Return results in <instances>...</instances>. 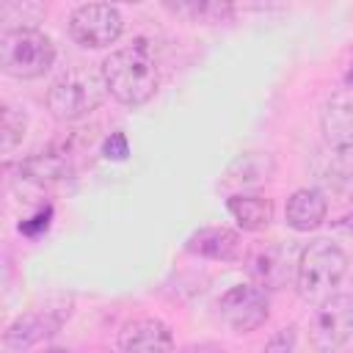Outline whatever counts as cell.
<instances>
[{
  "mask_svg": "<svg viewBox=\"0 0 353 353\" xmlns=\"http://www.w3.org/2000/svg\"><path fill=\"white\" fill-rule=\"evenodd\" d=\"M328 201L317 188H301L287 199L284 207V221L295 232H312L325 221Z\"/></svg>",
  "mask_w": 353,
  "mask_h": 353,
  "instance_id": "7c38bea8",
  "label": "cell"
},
{
  "mask_svg": "<svg viewBox=\"0 0 353 353\" xmlns=\"http://www.w3.org/2000/svg\"><path fill=\"white\" fill-rule=\"evenodd\" d=\"M262 157V152H248V154H243V157H237L234 163H232V171H237L240 168V176L237 179H243V182H254V179H268V174L273 171V163H270V157H265L259 165H254L256 160Z\"/></svg>",
  "mask_w": 353,
  "mask_h": 353,
  "instance_id": "2e32d148",
  "label": "cell"
},
{
  "mask_svg": "<svg viewBox=\"0 0 353 353\" xmlns=\"http://www.w3.org/2000/svg\"><path fill=\"white\" fill-rule=\"evenodd\" d=\"M50 328H55V325H50L47 317H41V314L17 317V320L8 325V331H6V347H11V350H25V347L36 345L41 336H47Z\"/></svg>",
  "mask_w": 353,
  "mask_h": 353,
  "instance_id": "5bb4252c",
  "label": "cell"
},
{
  "mask_svg": "<svg viewBox=\"0 0 353 353\" xmlns=\"http://www.w3.org/2000/svg\"><path fill=\"white\" fill-rule=\"evenodd\" d=\"M179 353H223L218 345H190V347H185V350H179Z\"/></svg>",
  "mask_w": 353,
  "mask_h": 353,
  "instance_id": "ffe728a7",
  "label": "cell"
},
{
  "mask_svg": "<svg viewBox=\"0 0 353 353\" xmlns=\"http://www.w3.org/2000/svg\"><path fill=\"white\" fill-rule=\"evenodd\" d=\"M347 273V254L328 237L312 240L295 265V287L298 295L309 303H323L334 295V287Z\"/></svg>",
  "mask_w": 353,
  "mask_h": 353,
  "instance_id": "7a4b0ae2",
  "label": "cell"
},
{
  "mask_svg": "<svg viewBox=\"0 0 353 353\" xmlns=\"http://www.w3.org/2000/svg\"><path fill=\"white\" fill-rule=\"evenodd\" d=\"M218 312L234 334H248L268 320V295L256 284H234L221 295Z\"/></svg>",
  "mask_w": 353,
  "mask_h": 353,
  "instance_id": "52a82bcc",
  "label": "cell"
},
{
  "mask_svg": "<svg viewBox=\"0 0 353 353\" xmlns=\"http://www.w3.org/2000/svg\"><path fill=\"white\" fill-rule=\"evenodd\" d=\"M320 130L331 152L353 157V94H334L323 105Z\"/></svg>",
  "mask_w": 353,
  "mask_h": 353,
  "instance_id": "ba28073f",
  "label": "cell"
},
{
  "mask_svg": "<svg viewBox=\"0 0 353 353\" xmlns=\"http://www.w3.org/2000/svg\"><path fill=\"white\" fill-rule=\"evenodd\" d=\"M185 248L196 256H207V259H221V262H232L240 259L243 254V243L240 234L226 229V226H204L199 232H193L185 243Z\"/></svg>",
  "mask_w": 353,
  "mask_h": 353,
  "instance_id": "8fae6325",
  "label": "cell"
},
{
  "mask_svg": "<svg viewBox=\"0 0 353 353\" xmlns=\"http://www.w3.org/2000/svg\"><path fill=\"white\" fill-rule=\"evenodd\" d=\"M248 273L262 290H279L290 279V256L279 243L256 245L248 256Z\"/></svg>",
  "mask_w": 353,
  "mask_h": 353,
  "instance_id": "30bf717a",
  "label": "cell"
},
{
  "mask_svg": "<svg viewBox=\"0 0 353 353\" xmlns=\"http://www.w3.org/2000/svg\"><path fill=\"white\" fill-rule=\"evenodd\" d=\"M353 336V295L334 292L323 303H317L312 323H309V339L314 350L334 353Z\"/></svg>",
  "mask_w": 353,
  "mask_h": 353,
  "instance_id": "5b68a950",
  "label": "cell"
},
{
  "mask_svg": "<svg viewBox=\"0 0 353 353\" xmlns=\"http://www.w3.org/2000/svg\"><path fill=\"white\" fill-rule=\"evenodd\" d=\"M105 80L102 72L91 69H69L61 74L47 91V110L58 121H80L94 113L105 99Z\"/></svg>",
  "mask_w": 353,
  "mask_h": 353,
  "instance_id": "3957f363",
  "label": "cell"
},
{
  "mask_svg": "<svg viewBox=\"0 0 353 353\" xmlns=\"http://www.w3.org/2000/svg\"><path fill=\"white\" fill-rule=\"evenodd\" d=\"M102 154H105L108 160H124V157L130 154V146H127V138H124V132H113V135L105 141V146H102Z\"/></svg>",
  "mask_w": 353,
  "mask_h": 353,
  "instance_id": "e0dca14e",
  "label": "cell"
},
{
  "mask_svg": "<svg viewBox=\"0 0 353 353\" xmlns=\"http://www.w3.org/2000/svg\"><path fill=\"white\" fill-rule=\"evenodd\" d=\"M121 353H174L171 328L157 317H135L119 331Z\"/></svg>",
  "mask_w": 353,
  "mask_h": 353,
  "instance_id": "9c48e42d",
  "label": "cell"
},
{
  "mask_svg": "<svg viewBox=\"0 0 353 353\" xmlns=\"http://www.w3.org/2000/svg\"><path fill=\"white\" fill-rule=\"evenodd\" d=\"M345 85H347V91L353 94V61H350V66H347V72H345Z\"/></svg>",
  "mask_w": 353,
  "mask_h": 353,
  "instance_id": "7402d4cb",
  "label": "cell"
},
{
  "mask_svg": "<svg viewBox=\"0 0 353 353\" xmlns=\"http://www.w3.org/2000/svg\"><path fill=\"white\" fill-rule=\"evenodd\" d=\"M102 80L113 99L127 108L146 105L157 91V63L143 41L113 50L102 61Z\"/></svg>",
  "mask_w": 353,
  "mask_h": 353,
  "instance_id": "6da1fadb",
  "label": "cell"
},
{
  "mask_svg": "<svg viewBox=\"0 0 353 353\" xmlns=\"http://www.w3.org/2000/svg\"><path fill=\"white\" fill-rule=\"evenodd\" d=\"M50 215H52V210H50V207L39 210L33 218H28V221H22V223H19V232H25V234H30V237H36L39 232H47V226H50Z\"/></svg>",
  "mask_w": 353,
  "mask_h": 353,
  "instance_id": "ac0fdd59",
  "label": "cell"
},
{
  "mask_svg": "<svg viewBox=\"0 0 353 353\" xmlns=\"http://www.w3.org/2000/svg\"><path fill=\"white\" fill-rule=\"evenodd\" d=\"M55 61V44L39 28L6 30L0 39V66L17 80L41 77Z\"/></svg>",
  "mask_w": 353,
  "mask_h": 353,
  "instance_id": "277c9868",
  "label": "cell"
},
{
  "mask_svg": "<svg viewBox=\"0 0 353 353\" xmlns=\"http://www.w3.org/2000/svg\"><path fill=\"white\" fill-rule=\"evenodd\" d=\"M124 30L121 14L116 6L108 3H85L77 6L69 17V33L80 47H110Z\"/></svg>",
  "mask_w": 353,
  "mask_h": 353,
  "instance_id": "8992f818",
  "label": "cell"
},
{
  "mask_svg": "<svg viewBox=\"0 0 353 353\" xmlns=\"http://www.w3.org/2000/svg\"><path fill=\"white\" fill-rule=\"evenodd\" d=\"M336 226H339L342 232H347V234H353V212H350V215H345V218H342V221H339Z\"/></svg>",
  "mask_w": 353,
  "mask_h": 353,
  "instance_id": "44dd1931",
  "label": "cell"
},
{
  "mask_svg": "<svg viewBox=\"0 0 353 353\" xmlns=\"http://www.w3.org/2000/svg\"><path fill=\"white\" fill-rule=\"evenodd\" d=\"M25 127H28V116L11 105L3 108V132H0V141H3V152L8 154L25 135Z\"/></svg>",
  "mask_w": 353,
  "mask_h": 353,
  "instance_id": "9a60e30c",
  "label": "cell"
},
{
  "mask_svg": "<svg viewBox=\"0 0 353 353\" xmlns=\"http://www.w3.org/2000/svg\"><path fill=\"white\" fill-rule=\"evenodd\" d=\"M292 339H295V328H292V325H290V328H281V331L268 342L265 353H290Z\"/></svg>",
  "mask_w": 353,
  "mask_h": 353,
  "instance_id": "d6986e66",
  "label": "cell"
},
{
  "mask_svg": "<svg viewBox=\"0 0 353 353\" xmlns=\"http://www.w3.org/2000/svg\"><path fill=\"white\" fill-rule=\"evenodd\" d=\"M226 207L243 232H262L273 221V201L265 193H234Z\"/></svg>",
  "mask_w": 353,
  "mask_h": 353,
  "instance_id": "4fadbf2b",
  "label": "cell"
}]
</instances>
